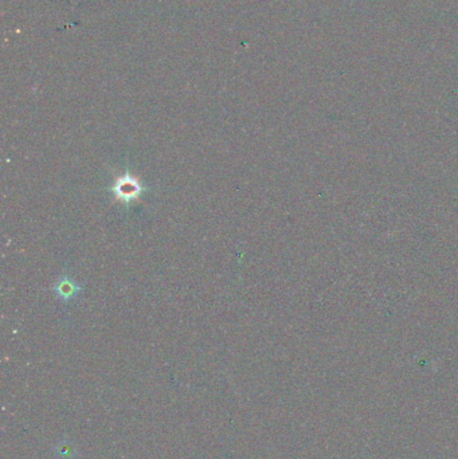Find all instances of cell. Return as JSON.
<instances>
[{
  "instance_id": "obj_2",
  "label": "cell",
  "mask_w": 458,
  "mask_h": 459,
  "mask_svg": "<svg viewBox=\"0 0 458 459\" xmlns=\"http://www.w3.org/2000/svg\"><path fill=\"white\" fill-rule=\"evenodd\" d=\"M82 290V286H79L73 278L69 275H62L58 278V281L54 284L53 291L55 295L62 301V302H69L72 301L74 297Z\"/></svg>"
},
{
  "instance_id": "obj_1",
  "label": "cell",
  "mask_w": 458,
  "mask_h": 459,
  "mask_svg": "<svg viewBox=\"0 0 458 459\" xmlns=\"http://www.w3.org/2000/svg\"><path fill=\"white\" fill-rule=\"evenodd\" d=\"M108 191L115 196L116 200L120 202L125 210H128L131 204L139 200L145 193H148L149 188L145 186L143 180H140L131 170L126 169L115 180V183L108 188Z\"/></svg>"
}]
</instances>
